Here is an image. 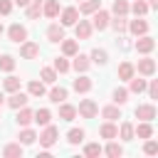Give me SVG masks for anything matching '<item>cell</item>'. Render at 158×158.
Listing matches in <instances>:
<instances>
[{"instance_id":"9a60e30c","label":"cell","mask_w":158,"mask_h":158,"mask_svg":"<svg viewBox=\"0 0 158 158\" xmlns=\"http://www.w3.org/2000/svg\"><path fill=\"white\" fill-rule=\"evenodd\" d=\"M49 118H52V114H49L47 109H37V111L32 114V121H37L40 126H47V123H49Z\"/></svg>"},{"instance_id":"1f68e13d","label":"cell","mask_w":158,"mask_h":158,"mask_svg":"<svg viewBox=\"0 0 158 158\" xmlns=\"http://www.w3.org/2000/svg\"><path fill=\"white\" fill-rule=\"evenodd\" d=\"M62 52H64L67 57H72V54H77V42H74V40H67V42L62 44Z\"/></svg>"},{"instance_id":"603a6c76","label":"cell","mask_w":158,"mask_h":158,"mask_svg":"<svg viewBox=\"0 0 158 158\" xmlns=\"http://www.w3.org/2000/svg\"><path fill=\"white\" fill-rule=\"evenodd\" d=\"M99 133H101V138H116V136H118V128H116L114 123H104Z\"/></svg>"},{"instance_id":"d590c367","label":"cell","mask_w":158,"mask_h":158,"mask_svg":"<svg viewBox=\"0 0 158 158\" xmlns=\"http://www.w3.org/2000/svg\"><path fill=\"white\" fill-rule=\"evenodd\" d=\"M42 81L54 84V81H57V72H54V69H42Z\"/></svg>"},{"instance_id":"cb8c5ba5","label":"cell","mask_w":158,"mask_h":158,"mask_svg":"<svg viewBox=\"0 0 158 158\" xmlns=\"http://www.w3.org/2000/svg\"><path fill=\"white\" fill-rule=\"evenodd\" d=\"M30 121H32V111H30V109H25V106H22V109H20V111H17V123H20V126H27V123H30Z\"/></svg>"},{"instance_id":"f546056e","label":"cell","mask_w":158,"mask_h":158,"mask_svg":"<svg viewBox=\"0 0 158 158\" xmlns=\"http://www.w3.org/2000/svg\"><path fill=\"white\" fill-rule=\"evenodd\" d=\"M49 99L57 101V104L64 101V99H67V89H62V86H59V89H52V91H49Z\"/></svg>"},{"instance_id":"bcb514c9","label":"cell","mask_w":158,"mask_h":158,"mask_svg":"<svg viewBox=\"0 0 158 158\" xmlns=\"http://www.w3.org/2000/svg\"><path fill=\"white\" fill-rule=\"evenodd\" d=\"M111 25H114V30H116V32H126V22H123V17H118V20H114Z\"/></svg>"},{"instance_id":"4316f807","label":"cell","mask_w":158,"mask_h":158,"mask_svg":"<svg viewBox=\"0 0 158 158\" xmlns=\"http://www.w3.org/2000/svg\"><path fill=\"white\" fill-rule=\"evenodd\" d=\"M114 12H116L118 17H123V15L128 12V2H126V0H114Z\"/></svg>"},{"instance_id":"5bb4252c","label":"cell","mask_w":158,"mask_h":158,"mask_svg":"<svg viewBox=\"0 0 158 158\" xmlns=\"http://www.w3.org/2000/svg\"><path fill=\"white\" fill-rule=\"evenodd\" d=\"M89 35H91V25L86 20H79V25H77V40H89Z\"/></svg>"},{"instance_id":"836d02e7","label":"cell","mask_w":158,"mask_h":158,"mask_svg":"<svg viewBox=\"0 0 158 158\" xmlns=\"http://www.w3.org/2000/svg\"><path fill=\"white\" fill-rule=\"evenodd\" d=\"M121 153H123V148H121L118 143H109V146H106V156H111V158H118Z\"/></svg>"},{"instance_id":"484cf974","label":"cell","mask_w":158,"mask_h":158,"mask_svg":"<svg viewBox=\"0 0 158 158\" xmlns=\"http://www.w3.org/2000/svg\"><path fill=\"white\" fill-rule=\"evenodd\" d=\"M118 77H121V79H131V77H133V64H131V62H123V64L118 67Z\"/></svg>"},{"instance_id":"c3c4849f","label":"cell","mask_w":158,"mask_h":158,"mask_svg":"<svg viewBox=\"0 0 158 158\" xmlns=\"http://www.w3.org/2000/svg\"><path fill=\"white\" fill-rule=\"evenodd\" d=\"M15 2H17V5H20V7H27V5H30V2H32V0H15Z\"/></svg>"},{"instance_id":"7c38bea8","label":"cell","mask_w":158,"mask_h":158,"mask_svg":"<svg viewBox=\"0 0 158 158\" xmlns=\"http://www.w3.org/2000/svg\"><path fill=\"white\" fill-rule=\"evenodd\" d=\"M47 37H49V42H62L64 40V30L59 25H49L47 27Z\"/></svg>"},{"instance_id":"277c9868","label":"cell","mask_w":158,"mask_h":158,"mask_svg":"<svg viewBox=\"0 0 158 158\" xmlns=\"http://www.w3.org/2000/svg\"><path fill=\"white\" fill-rule=\"evenodd\" d=\"M136 116H138L141 121H153V118H156V106H153V104L138 106V109H136Z\"/></svg>"},{"instance_id":"30bf717a","label":"cell","mask_w":158,"mask_h":158,"mask_svg":"<svg viewBox=\"0 0 158 158\" xmlns=\"http://www.w3.org/2000/svg\"><path fill=\"white\" fill-rule=\"evenodd\" d=\"M77 17H79V10L77 7H67L62 12V25H77Z\"/></svg>"},{"instance_id":"6da1fadb","label":"cell","mask_w":158,"mask_h":158,"mask_svg":"<svg viewBox=\"0 0 158 158\" xmlns=\"http://www.w3.org/2000/svg\"><path fill=\"white\" fill-rule=\"evenodd\" d=\"M57 136H59V131H57L54 126H47V128L42 131V136H40V143H42L44 148H49V146H54Z\"/></svg>"},{"instance_id":"d6a6232c","label":"cell","mask_w":158,"mask_h":158,"mask_svg":"<svg viewBox=\"0 0 158 158\" xmlns=\"http://www.w3.org/2000/svg\"><path fill=\"white\" fill-rule=\"evenodd\" d=\"M35 138H37V136H35V131H30V128H25V131L20 133V141H22L25 146H30V143H35Z\"/></svg>"},{"instance_id":"ba28073f","label":"cell","mask_w":158,"mask_h":158,"mask_svg":"<svg viewBox=\"0 0 158 158\" xmlns=\"http://www.w3.org/2000/svg\"><path fill=\"white\" fill-rule=\"evenodd\" d=\"M153 47H156V42H153V37H143V35H141V40L136 42V49H138L141 54H148V52H151Z\"/></svg>"},{"instance_id":"ab89813d","label":"cell","mask_w":158,"mask_h":158,"mask_svg":"<svg viewBox=\"0 0 158 158\" xmlns=\"http://www.w3.org/2000/svg\"><path fill=\"white\" fill-rule=\"evenodd\" d=\"M91 59H94L96 64H106V52H104V49H94V52H91Z\"/></svg>"},{"instance_id":"681fc988","label":"cell","mask_w":158,"mask_h":158,"mask_svg":"<svg viewBox=\"0 0 158 158\" xmlns=\"http://www.w3.org/2000/svg\"><path fill=\"white\" fill-rule=\"evenodd\" d=\"M148 7H158V0H148Z\"/></svg>"},{"instance_id":"e0dca14e","label":"cell","mask_w":158,"mask_h":158,"mask_svg":"<svg viewBox=\"0 0 158 158\" xmlns=\"http://www.w3.org/2000/svg\"><path fill=\"white\" fill-rule=\"evenodd\" d=\"M89 89H91V79H89V77H79V79H74V91L84 94V91H89Z\"/></svg>"},{"instance_id":"7bdbcfd3","label":"cell","mask_w":158,"mask_h":158,"mask_svg":"<svg viewBox=\"0 0 158 158\" xmlns=\"http://www.w3.org/2000/svg\"><path fill=\"white\" fill-rule=\"evenodd\" d=\"M54 69H57V72H69V62L62 59V57H57V59H54Z\"/></svg>"},{"instance_id":"83f0119b","label":"cell","mask_w":158,"mask_h":158,"mask_svg":"<svg viewBox=\"0 0 158 158\" xmlns=\"http://www.w3.org/2000/svg\"><path fill=\"white\" fill-rule=\"evenodd\" d=\"M0 69H2V72H12V69H15V59H12L10 54L0 57Z\"/></svg>"},{"instance_id":"44dd1931","label":"cell","mask_w":158,"mask_h":158,"mask_svg":"<svg viewBox=\"0 0 158 158\" xmlns=\"http://www.w3.org/2000/svg\"><path fill=\"white\" fill-rule=\"evenodd\" d=\"M72 67H74L77 72H86V69H89V57H84V54H77Z\"/></svg>"},{"instance_id":"f1b7e54d","label":"cell","mask_w":158,"mask_h":158,"mask_svg":"<svg viewBox=\"0 0 158 158\" xmlns=\"http://www.w3.org/2000/svg\"><path fill=\"white\" fill-rule=\"evenodd\" d=\"M27 89H30L32 96H42V94H44V84H42V81H30Z\"/></svg>"},{"instance_id":"816d5d0a","label":"cell","mask_w":158,"mask_h":158,"mask_svg":"<svg viewBox=\"0 0 158 158\" xmlns=\"http://www.w3.org/2000/svg\"><path fill=\"white\" fill-rule=\"evenodd\" d=\"M0 35H2V25H0Z\"/></svg>"},{"instance_id":"52a82bcc","label":"cell","mask_w":158,"mask_h":158,"mask_svg":"<svg viewBox=\"0 0 158 158\" xmlns=\"http://www.w3.org/2000/svg\"><path fill=\"white\" fill-rule=\"evenodd\" d=\"M27 104V94H22L20 89L17 91H12V96L7 99V106H12V109H22Z\"/></svg>"},{"instance_id":"f6af8a7d","label":"cell","mask_w":158,"mask_h":158,"mask_svg":"<svg viewBox=\"0 0 158 158\" xmlns=\"http://www.w3.org/2000/svg\"><path fill=\"white\" fill-rule=\"evenodd\" d=\"M10 10H12V2L10 0H0V15H10Z\"/></svg>"},{"instance_id":"ee69618b","label":"cell","mask_w":158,"mask_h":158,"mask_svg":"<svg viewBox=\"0 0 158 158\" xmlns=\"http://www.w3.org/2000/svg\"><path fill=\"white\" fill-rule=\"evenodd\" d=\"M143 151H146V153H148V156H156V153H158V143H156V141H148V143H146V148H143Z\"/></svg>"},{"instance_id":"4fadbf2b","label":"cell","mask_w":158,"mask_h":158,"mask_svg":"<svg viewBox=\"0 0 158 158\" xmlns=\"http://www.w3.org/2000/svg\"><path fill=\"white\" fill-rule=\"evenodd\" d=\"M138 72H141V74H146V77H151V74L156 72V62H153V59H148V57H146V59H138Z\"/></svg>"},{"instance_id":"7402d4cb","label":"cell","mask_w":158,"mask_h":158,"mask_svg":"<svg viewBox=\"0 0 158 158\" xmlns=\"http://www.w3.org/2000/svg\"><path fill=\"white\" fill-rule=\"evenodd\" d=\"M101 116L109 121H116V118H121V111H118V106H106V109H101Z\"/></svg>"},{"instance_id":"7dc6e473","label":"cell","mask_w":158,"mask_h":158,"mask_svg":"<svg viewBox=\"0 0 158 158\" xmlns=\"http://www.w3.org/2000/svg\"><path fill=\"white\" fill-rule=\"evenodd\" d=\"M148 94H151V99H156V96H158V81H151V86H148Z\"/></svg>"},{"instance_id":"e575fe53","label":"cell","mask_w":158,"mask_h":158,"mask_svg":"<svg viewBox=\"0 0 158 158\" xmlns=\"http://www.w3.org/2000/svg\"><path fill=\"white\" fill-rule=\"evenodd\" d=\"M131 10H133V15H136V17H138V15H146V12H148V5H146V2H143V0H136V2H133V7H131Z\"/></svg>"},{"instance_id":"74e56055","label":"cell","mask_w":158,"mask_h":158,"mask_svg":"<svg viewBox=\"0 0 158 158\" xmlns=\"http://www.w3.org/2000/svg\"><path fill=\"white\" fill-rule=\"evenodd\" d=\"M143 89H146V81H143V79H133V77H131V91H133V94H141Z\"/></svg>"},{"instance_id":"8992f818","label":"cell","mask_w":158,"mask_h":158,"mask_svg":"<svg viewBox=\"0 0 158 158\" xmlns=\"http://www.w3.org/2000/svg\"><path fill=\"white\" fill-rule=\"evenodd\" d=\"M20 54H22L25 59H35V57L40 54V44H35V42H25V44L20 47Z\"/></svg>"},{"instance_id":"f35d334b","label":"cell","mask_w":158,"mask_h":158,"mask_svg":"<svg viewBox=\"0 0 158 158\" xmlns=\"http://www.w3.org/2000/svg\"><path fill=\"white\" fill-rule=\"evenodd\" d=\"M114 101H116V104H126V101H128V91H126V89H116V91H114Z\"/></svg>"},{"instance_id":"2e32d148","label":"cell","mask_w":158,"mask_h":158,"mask_svg":"<svg viewBox=\"0 0 158 158\" xmlns=\"http://www.w3.org/2000/svg\"><path fill=\"white\" fill-rule=\"evenodd\" d=\"M99 7H101V0H84L81 7H79V12L81 15H89V12H96Z\"/></svg>"},{"instance_id":"f907efd6","label":"cell","mask_w":158,"mask_h":158,"mask_svg":"<svg viewBox=\"0 0 158 158\" xmlns=\"http://www.w3.org/2000/svg\"><path fill=\"white\" fill-rule=\"evenodd\" d=\"M2 101H5V99H2V94H0V106H2Z\"/></svg>"},{"instance_id":"8d00e7d4","label":"cell","mask_w":158,"mask_h":158,"mask_svg":"<svg viewBox=\"0 0 158 158\" xmlns=\"http://www.w3.org/2000/svg\"><path fill=\"white\" fill-rule=\"evenodd\" d=\"M5 89H7V91H17V89H20V79H17V77H7V79H5Z\"/></svg>"},{"instance_id":"9c48e42d","label":"cell","mask_w":158,"mask_h":158,"mask_svg":"<svg viewBox=\"0 0 158 158\" xmlns=\"http://www.w3.org/2000/svg\"><path fill=\"white\" fill-rule=\"evenodd\" d=\"M42 12H44L47 17H57V15H59V0H47V2L42 5Z\"/></svg>"},{"instance_id":"8fae6325","label":"cell","mask_w":158,"mask_h":158,"mask_svg":"<svg viewBox=\"0 0 158 158\" xmlns=\"http://www.w3.org/2000/svg\"><path fill=\"white\" fill-rule=\"evenodd\" d=\"M128 30H131L136 37H141V35H146V32H148V22H146V20H133V22L128 25Z\"/></svg>"},{"instance_id":"ffe728a7","label":"cell","mask_w":158,"mask_h":158,"mask_svg":"<svg viewBox=\"0 0 158 158\" xmlns=\"http://www.w3.org/2000/svg\"><path fill=\"white\" fill-rule=\"evenodd\" d=\"M40 12H42V0H32L27 5V17L35 20V17H40Z\"/></svg>"},{"instance_id":"3957f363","label":"cell","mask_w":158,"mask_h":158,"mask_svg":"<svg viewBox=\"0 0 158 158\" xmlns=\"http://www.w3.org/2000/svg\"><path fill=\"white\" fill-rule=\"evenodd\" d=\"M7 35H10L12 42H25V40H27V30H25L22 25H10Z\"/></svg>"},{"instance_id":"d6986e66","label":"cell","mask_w":158,"mask_h":158,"mask_svg":"<svg viewBox=\"0 0 158 158\" xmlns=\"http://www.w3.org/2000/svg\"><path fill=\"white\" fill-rule=\"evenodd\" d=\"M2 156H7V158H17V156H22V146H20V143H10V146L2 148Z\"/></svg>"},{"instance_id":"ac0fdd59","label":"cell","mask_w":158,"mask_h":158,"mask_svg":"<svg viewBox=\"0 0 158 158\" xmlns=\"http://www.w3.org/2000/svg\"><path fill=\"white\" fill-rule=\"evenodd\" d=\"M74 116H77V109H74V106H69V104H62V106H59V118L72 121Z\"/></svg>"},{"instance_id":"b9f144b4","label":"cell","mask_w":158,"mask_h":158,"mask_svg":"<svg viewBox=\"0 0 158 158\" xmlns=\"http://www.w3.org/2000/svg\"><path fill=\"white\" fill-rule=\"evenodd\" d=\"M84 153H86L89 158H94V156H99V153H101V146H99V143H89V146L84 148Z\"/></svg>"},{"instance_id":"60d3db41","label":"cell","mask_w":158,"mask_h":158,"mask_svg":"<svg viewBox=\"0 0 158 158\" xmlns=\"http://www.w3.org/2000/svg\"><path fill=\"white\" fill-rule=\"evenodd\" d=\"M121 138H123V141H131V138H133V126H131V123H123V126H121Z\"/></svg>"},{"instance_id":"d4e9b609","label":"cell","mask_w":158,"mask_h":158,"mask_svg":"<svg viewBox=\"0 0 158 158\" xmlns=\"http://www.w3.org/2000/svg\"><path fill=\"white\" fill-rule=\"evenodd\" d=\"M136 133H138V138H151V136H153V128H151L148 121H143V123H138Z\"/></svg>"},{"instance_id":"7a4b0ae2","label":"cell","mask_w":158,"mask_h":158,"mask_svg":"<svg viewBox=\"0 0 158 158\" xmlns=\"http://www.w3.org/2000/svg\"><path fill=\"white\" fill-rule=\"evenodd\" d=\"M96 111H99V109H96V104H94L91 99H84V101L79 104V114H81L84 118H94Z\"/></svg>"},{"instance_id":"5b68a950","label":"cell","mask_w":158,"mask_h":158,"mask_svg":"<svg viewBox=\"0 0 158 158\" xmlns=\"http://www.w3.org/2000/svg\"><path fill=\"white\" fill-rule=\"evenodd\" d=\"M91 25H94L96 30H106V27H109V12L99 7V10H96V15H94V22H91Z\"/></svg>"},{"instance_id":"4dcf8cb0","label":"cell","mask_w":158,"mask_h":158,"mask_svg":"<svg viewBox=\"0 0 158 158\" xmlns=\"http://www.w3.org/2000/svg\"><path fill=\"white\" fill-rule=\"evenodd\" d=\"M81 138H84V131H81V128H72V131L67 133V141H69V143H79Z\"/></svg>"}]
</instances>
